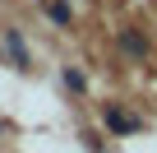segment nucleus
Returning a JSON list of instances; mask_svg holds the SVG:
<instances>
[{
  "mask_svg": "<svg viewBox=\"0 0 157 153\" xmlns=\"http://www.w3.org/2000/svg\"><path fill=\"white\" fill-rule=\"evenodd\" d=\"M5 51H10V60H14V70H33V56H28V46H23V28H5Z\"/></svg>",
  "mask_w": 157,
  "mask_h": 153,
  "instance_id": "obj_1",
  "label": "nucleus"
},
{
  "mask_svg": "<svg viewBox=\"0 0 157 153\" xmlns=\"http://www.w3.org/2000/svg\"><path fill=\"white\" fill-rule=\"evenodd\" d=\"M42 14H46L56 28H69V23H74V10H69V0H42Z\"/></svg>",
  "mask_w": 157,
  "mask_h": 153,
  "instance_id": "obj_4",
  "label": "nucleus"
},
{
  "mask_svg": "<svg viewBox=\"0 0 157 153\" xmlns=\"http://www.w3.org/2000/svg\"><path fill=\"white\" fill-rule=\"evenodd\" d=\"M106 130H111V135H139L143 121H139L134 111H125V107H106Z\"/></svg>",
  "mask_w": 157,
  "mask_h": 153,
  "instance_id": "obj_2",
  "label": "nucleus"
},
{
  "mask_svg": "<svg viewBox=\"0 0 157 153\" xmlns=\"http://www.w3.org/2000/svg\"><path fill=\"white\" fill-rule=\"evenodd\" d=\"M60 84H65L69 93H83V88H88V79H83V70H74V65H65V70H60Z\"/></svg>",
  "mask_w": 157,
  "mask_h": 153,
  "instance_id": "obj_5",
  "label": "nucleus"
},
{
  "mask_svg": "<svg viewBox=\"0 0 157 153\" xmlns=\"http://www.w3.org/2000/svg\"><path fill=\"white\" fill-rule=\"evenodd\" d=\"M120 51H125L129 60H148V37H143L139 28H120Z\"/></svg>",
  "mask_w": 157,
  "mask_h": 153,
  "instance_id": "obj_3",
  "label": "nucleus"
}]
</instances>
